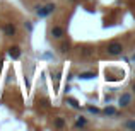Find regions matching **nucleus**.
<instances>
[{"label": "nucleus", "mask_w": 135, "mask_h": 131, "mask_svg": "<svg viewBox=\"0 0 135 131\" xmlns=\"http://www.w3.org/2000/svg\"><path fill=\"white\" fill-rule=\"evenodd\" d=\"M106 51H108V55H113V56H116V55H122V51H123V46L120 44V43H111V44H108Z\"/></svg>", "instance_id": "f257e3e1"}, {"label": "nucleus", "mask_w": 135, "mask_h": 131, "mask_svg": "<svg viewBox=\"0 0 135 131\" xmlns=\"http://www.w3.org/2000/svg\"><path fill=\"white\" fill-rule=\"evenodd\" d=\"M9 56L10 58H14V60H17L21 56V49H19V46H12V48H9Z\"/></svg>", "instance_id": "f03ea898"}, {"label": "nucleus", "mask_w": 135, "mask_h": 131, "mask_svg": "<svg viewBox=\"0 0 135 131\" xmlns=\"http://www.w3.org/2000/svg\"><path fill=\"white\" fill-rule=\"evenodd\" d=\"M51 36H53V38H62V36H63V27L53 26V27H51Z\"/></svg>", "instance_id": "7ed1b4c3"}, {"label": "nucleus", "mask_w": 135, "mask_h": 131, "mask_svg": "<svg viewBox=\"0 0 135 131\" xmlns=\"http://www.w3.org/2000/svg\"><path fill=\"white\" fill-rule=\"evenodd\" d=\"M3 33H5L7 36H14V34H16V26H14V24H5V26H3Z\"/></svg>", "instance_id": "20e7f679"}, {"label": "nucleus", "mask_w": 135, "mask_h": 131, "mask_svg": "<svg viewBox=\"0 0 135 131\" xmlns=\"http://www.w3.org/2000/svg\"><path fill=\"white\" fill-rule=\"evenodd\" d=\"M120 104H122V106H128L130 104V95L128 94H123L122 97H120Z\"/></svg>", "instance_id": "39448f33"}, {"label": "nucleus", "mask_w": 135, "mask_h": 131, "mask_svg": "<svg viewBox=\"0 0 135 131\" xmlns=\"http://www.w3.org/2000/svg\"><path fill=\"white\" fill-rule=\"evenodd\" d=\"M36 14H38V15H40V17H46V15H48V10H46L45 7H38Z\"/></svg>", "instance_id": "423d86ee"}, {"label": "nucleus", "mask_w": 135, "mask_h": 131, "mask_svg": "<svg viewBox=\"0 0 135 131\" xmlns=\"http://www.w3.org/2000/svg\"><path fill=\"white\" fill-rule=\"evenodd\" d=\"M63 124H65V121H63L62 118H58V119L55 121V126H56V128H63Z\"/></svg>", "instance_id": "0eeeda50"}, {"label": "nucleus", "mask_w": 135, "mask_h": 131, "mask_svg": "<svg viewBox=\"0 0 135 131\" xmlns=\"http://www.w3.org/2000/svg\"><path fill=\"white\" fill-rule=\"evenodd\" d=\"M75 126H77V128H80V126H86V119H84V118L77 119V121H75Z\"/></svg>", "instance_id": "6e6552de"}, {"label": "nucleus", "mask_w": 135, "mask_h": 131, "mask_svg": "<svg viewBox=\"0 0 135 131\" xmlns=\"http://www.w3.org/2000/svg\"><path fill=\"white\" fill-rule=\"evenodd\" d=\"M45 9H46V10H48V14H51V12H53V10H55V9H56V5H55V3H48V5H46V7H45Z\"/></svg>", "instance_id": "1a4fd4ad"}, {"label": "nucleus", "mask_w": 135, "mask_h": 131, "mask_svg": "<svg viewBox=\"0 0 135 131\" xmlns=\"http://www.w3.org/2000/svg\"><path fill=\"white\" fill-rule=\"evenodd\" d=\"M80 78H92V77H94V73H80Z\"/></svg>", "instance_id": "9d476101"}, {"label": "nucleus", "mask_w": 135, "mask_h": 131, "mask_svg": "<svg viewBox=\"0 0 135 131\" xmlns=\"http://www.w3.org/2000/svg\"><path fill=\"white\" fill-rule=\"evenodd\" d=\"M67 102H69V104H72L74 107H79V104H77V101H75V99H67Z\"/></svg>", "instance_id": "9b49d317"}, {"label": "nucleus", "mask_w": 135, "mask_h": 131, "mask_svg": "<svg viewBox=\"0 0 135 131\" xmlns=\"http://www.w3.org/2000/svg\"><path fill=\"white\" fill-rule=\"evenodd\" d=\"M104 114H109V116L115 114V109H113V107H106V109H104Z\"/></svg>", "instance_id": "f8f14e48"}, {"label": "nucleus", "mask_w": 135, "mask_h": 131, "mask_svg": "<svg viewBox=\"0 0 135 131\" xmlns=\"http://www.w3.org/2000/svg\"><path fill=\"white\" fill-rule=\"evenodd\" d=\"M69 48H70V44H69V43H63V44H62V51H63V53L69 51Z\"/></svg>", "instance_id": "ddd939ff"}, {"label": "nucleus", "mask_w": 135, "mask_h": 131, "mask_svg": "<svg viewBox=\"0 0 135 131\" xmlns=\"http://www.w3.org/2000/svg\"><path fill=\"white\" fill-rule=\"evenodd\" d=\"M127 128H132V129H135V121H130V123H127Z\"/></svg>", "instance_id": "4468645a"}, {"label": "nucleus", "mask_w": 135, "mask_h": 131, "mask_svg": "<svg viewBox=\"0 0 135 131\" xmlns=\"http://www.w3.org/2000/svg\"><path fill=\"white\" fill-rule=\"evenodd\" d=\"M89 111H91V112H94V114H96V112H99V111H98L96 107H89Z\"/></svg>", "instance_id": "2eb2a0df"}, {"label": "nucleus", "mask_w": 135, "mask_h": 131, "mask_svg": "<svg viewBox=\"0 0 135 131\" xmlns=\"http://www.w3.org/2000/svg\"><path fill=\"white\" fill-rule=\"evenodd\" d=\"M133 90H135V83H133Z\"/></svg>", "instance_id": "dca6fc26"}]
</instances>
